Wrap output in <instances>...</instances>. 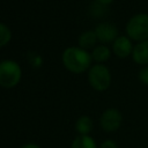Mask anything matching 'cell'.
Listing matches in <instances>:
<instances>
[{
    "mask_svg": "<svg viewBox=\"0 0 148 148\" xmlns=\"http://www.w3.org/2000/svg\"><path fill=\"white\" fill-rule=\"evenodd\" d=\"M10 37H12V34L9 28L6 24L0 23V47L6 45L10 40Z\"/></svg>",
    "mask_w": 148,
    "mask_h": 148,
    "instance_id": "13",
    "label": "cell"
},
{
    "mask_svg": "<svg viewBox=\"0 0 148 148\" xmlns=\"http://www.w3.org/2000/svg\"><path fill=\"white\" fill-rule=\"evenodd\" d=\"M95 34L97 36V39L101 40L102 43L114 42L118 38L117 27L112 23H109V22L99 23L95 29Z\"/></svg>",
    "mask_w": 148,
    "mask_h": 148,
    "instance_id": "6",
    "label": "cell"
},
{
    "mask_svg": "<svg viewBox=\"0 0 148 148\" xmlns=\"http://www.w3.org/2000/svg\"><path fill=\"white\" fill-rule=\"evenodd\" d=\"M123 123V114L116 108H109L103 111L99 118L101 128L108 133H112L119 130Z\"/></svg>",
    "mask_w": 148,
    "mask_h": 148,
    "instance_id": "5",
    "label": "cell"
},
{
    "mask_svg": "<svg viewBox=\"0 0 148 148\" xmlns=\"http://www.w3.org/2000/svg\"><path fill=\"white\" fill-rule=\"evenodd\" d=\"M97 40V36L95 34V30H87L82 32L79 37V46L83 50L86 49H91Z\"/></svg>",
    "mask_w": 148,
    "mask_h": 148,
    "instance_id": "11",
    "label": "cell"
},
{
    "mask_svg": "<svg viewBox=\"0 0 148 148\" xmlns=\"http://www.w3.org/2000/svg\"><path fill=\"white\" fill-rule=\"evenodd\" d=\"M94 128V121L89 116H81L75 121V131L79 135H89Z\"/></svg>",
    "mask_w": 148,
    "mask_h": 148,
    "instance_id": "9",
    "label": "cell"
},
{
    "mask_svg": "<svg viewBox=\"0 0 148 148\" xmlns=\"http://www.w3.org/2000/svg\"><path fill=\"white\" fill-rule=\"evenodd\" d=\"M127 37L131 39L143 42L148 39V14L140 13L132 16L126 24Z\"/></svg>",
    "mask_w": 148,
    "mask_h": 148,
    "instance_id": "2",
    "label": "cell"
},
{
    "mask_svg": "<svg viewBox=\"0 0 148 148\" xmlns=\"http://www.w3.org/2000/svg\"><path fill=\"white\" fill-rule=\"evenodd\" d=\"M21 148H42V147H40L39 145L35 143V142H28V143L23 145Z\"/></svg>",
    "mask_w": 148,
    "mask_h": 148,
    "instance_id": "16",
    "label": "cell"
},
{
    "mask_svg": "<svg viewBox=\"0 0 148 148\" xmlns=\"http://www.w3.org/2000/svg\"><path fill=\"white\" fill-rule=\"evenodd\" d=\"M113 52L119 58H126L133 52V45L128 37L126 36H119L112 45Z\"/></svg>",
    "mask_w": 148,
    "mask_h": 148,
    "instance_id": "7",
    "label": "cell"
},
{
    "mask_svg": "<svg viewBox=\"0 0 148 148\" xmlns=\"http://www.w3.org/2000/svg\"><path fill=\"white\" fill-rule=\"evenodd\" d=\"M21 79V68L13 60L0 61V86L3 88L15 87Z\"/></svg>",
    "mask_w": 148,
    "mask_h": 148,
    "instance_id": "3",
    "label": "cell"
},
{
    "mask_svg": "<svg viewBox=\"0 0 148 148\" xmlns=\"http://www.w3.org/2000/svg\"><path fill=\"white\" fill-rule=\"evenodd\" d=\"M132 59L138 65H148V39L139 42L133 47Z\"/></svg>",
    "mask_w": 148,
    "mask_h": 148,
    "instance_id": "8",
    "label": "cell"
},
{
    "mask_svg": "<svg viewBox=\"0 0 148 148\" xmlns=\"http://www.w3.org/2000/svg\"><path fill=\"white\" fill-rule=\"evenodd\" d=\"M91 54L81 47H67L62 52V64L73 73H82L91 62Z\"/></svg>",
    "mask_w": 148,
    "mask_h": 148,
    "instance_id": "1",
    "label": "cell"
},
{
    "mask_svg": "<svg viewBox=\"0 0 148 148\" xmlns=\"http://www.w3.org/2000/svg\"><path fill=\"white\" fill-rule=\"evenodd\" d=\"M99 148H118V145H117V142H116L114 140H112V139H106V140H104V141L101 143Z\"/></svg>",
    "mask_w": 148,
    "mask_h": 148,
    "instance_id": "15",
    "label": "cell"
},
{
    "mask_svg": "<svg viewBox=\"0 0 148 148\" xmlns=\"http://www.w3.org/2000/svg\"><path fill=\"white\" fill-rule=\"evenodd\" d=\"M71 148H97V143L90 135H77L73 139Z\"/></svg>",
    "mask_w": 148,
    "mask_h": 148,
    "instance_id": "10",
    "label": "cell"
},
{
    "mask_svg": "<svg viewBox=\"0 0 148 148\" xmlns=\"http://www.w3.org/2000/svg\"><path fill=\"white\" fill-rule=\"evenodd\" d=\"M88 81L95 90H106L111 83V74L109 68L101 64L91 66L88 72Z\"/></svg>",
    "mask_w": 148,
    "mask_h": 148,
    "instance_id": "4",
    "label": "cell"
},
{
    "mask_svg": "<svg viewBox=\"0 0 148 148\" xmlns=\"http://www.w3.org/2000/svg\"><path fill=\"white\" fill-rule=\"evenodd\" d=\"M91 57L95 61L97 62H102V61H105L110 58V50L109 47L104 46V45H99V46H96L94 50H92V53H91Z\"/></svg>",
    "mask_w": 148,
    "mask_h": 148,
    "instance_id": "12",
    "label": "cell"
},
{
    "mask_svg": "<svg viewBox=\"0 0 148 148\" xmlns=\"http://www.w3.org/2000/svg\"><path fill=\"white\" fill-rule=\"evenodd\" d=\"M98 3H101V5H109V3H111L112 2V0H96Z\"/></svg>",
    "mask_w": 148,
    "mask_h": 148,
    "instance_id": "17",
    "label": "cell"
},
{
    "mask_svg": "<svg viewBox=\"0 0 148 148\" xmlns=\"http://www.w3.org/2000/svg\"><path fill=\"white\" fill-rule=\"evenodd\" d=\"M139 81L145 84V86H148V65L147 66H143L140 72H139Z\"/></svg>",
    "mask_w": 148,
    "mask_h": 148,
    "instance_id": "14",
    "label": "cell"
}]
</instances>
